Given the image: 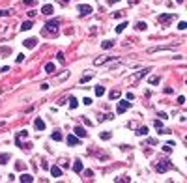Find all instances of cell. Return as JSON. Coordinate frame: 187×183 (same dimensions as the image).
<instances>
[{
	"instance_id": "obj_1",
	"label": "cell",
	"mask_w": 187,
	"mask_h": 183,
	"mask_svg": "<svg viewBox=\"0 0 187 183\" xmlns=\"http://www.w3.org/2000/svg\"><path fill=\"white\" fill-rule=\"evenodd\" d=\"M58 26H60V21H58V19H54V21H49L47 24H45V28L43 30H41V34H43V36H56L58 34Z\"/></svg>"
},
{
	"instance_id": "obj_2",
	"label": "cell",
	"mask_w": 187,
	"mask_h": 183,
	"mask_svg": "<svg viewBox=\"0 0 187 183\" xmlns=\"http://www.w3.org/2000/svg\"><path fill=\"white\" fill-rule=\"evenodd\" d=\"M170 168H172V162L169 159H163V161H159L155 165V172L157 174H165V172H169Z\"/></svg>"
},
{
	"instance_id": "obj_3",
	"label": "cell",
	"mask_w": 187,
	"mask_h": 183,
	"mask_svg": "<svg viewBox=\"0 0 187 183\" xmlns=\"http://www.w3.org/2000/svg\"><path fill=\"white\" fill-rule=\"evenodd\" d=\"M129 108H131V103H127V99H126V101H120V103H118L116 112H118V114H123V112L129 110Z\"/></svg>"
},
{
	"instance_id": "obj_4",
	"label": "cell",
	"mask_w": 187,
	"mask_h": 183,
	"mask_svg": "<svg viewBox=\"0 0 187 183\" xmlns=\"http://www.w3.org/2000/svg\"><path fill=\"white\" fill-rule=\"evenodd\" d=\"M172 19H176V13H163V15H159L157 17V23H169V21H172Z\"/></svg>"
},
{
	"instance_id": "obj_5",
	"label": "cell",
	"mask_w": 187,
	"mask_h": 183,
	"mask_svg": "<svg viewBox=\"0 0 187 183\" xmlns=\"http://www.w3.org/2000/svg\"><path fill=\"white\" fill-rule=\"evenodd\" d=\"M148 73H150V69H148V67H146V69H140V71H137V73H135V75L131 77V82H137L138 78H142V77H146Z\"/></svg>"
},
{
	"instance_id": "obj_6",
	"label": "cell",
	"mask_w": 187,
	"mask_h": 183,
	"mask_svg": "<svg viewBox=\"0 0 187 183\" xmlns=\"http://www.w3.org/2000/svg\"><path fill=\"white\" fill-rule=\"evenodd\" d=\"M79 11H80L82 17H86V15L92 13V6H88V4H80V6H79Z\"/></svg>"
},
{
	"instance_id": "obj_7",
	"label": "cell",
	"mask_w": 187,
	"mask_h": 183,
	"mask_svg": "<svg viewBox=\"0 0 187 183\" xmlns=\"http://www.w3.org/2000/svg\"><path fill=\"white\" fill-rule=\"evenodd\" d=\"M111 60H112V56H99V58L94 60V66H103V64L111 62Z\"/></svg>"
},
{
	"instance_id": "obj_8",
	"label": "cell",
	"mask_w": 187,
	"mask_h": 183,
	"mask_svg": "<svg viewBox=\"0 0 187 183\" xmlns=\"http://www.w3.org/2000/svg\"><path fill=\"white\" fill-rule=\"evenodd\" d=\"M73 131H75V135H77L79 138H86V136H88V133H86V129H82L80 125H77V127H75Z\"/></svg>"
},
{
	"instance_id": "obj_9",
	"label": "cell",
	"mask_w": 187,
	"mask_h": 183,
	"mask_svg": "<svg viewBox=\"0 0 187 183\" xmlns=\"http://www.w3.org/2000/svg\"><path fill=\"white\" fill-rule=\"evenodd\" d=\"M172 47H176V45H167V47H152V49H148V52H150V54H154V52H159V51H170Z\"/></svg>"
},
{
	"instance_id": "obj_10",
	"label": "cell",
	"mask_w": 187,
	"mask_h": 183,
	"mask_svg": "<svg viewBox=\"0 0 187 183\" xmlns=\"http://www.w3.org/2000/svg\"><path fill=\"white\" fill-rule=\"evenodd\" d=\"M34 127H36L37 131H43V129H45V121L41 120V118H36V120H34Z\"/></svg>"
},
{
	"instance_id": "obj_11",
	"label": "cell",
	"mask_w": 187,
	"mask_h": 183,
	"mask_svg": "<svg viewBox=\"0 0 187 183\" xmlns=\"http://www.w3.org/2000/svg\"><path fill=\"white\" fill-rule=\"evenodd\" d=\"M49 170H51V176L52 177H60L62 176V168L60 166H49Z\"/></svg>"
},
{
	"instance_id": "obj_12",
	"label": "cell",
	"mask_w": 187,
	"mask_h": 183,
	"mask_svg": "<svg viewBox=\"0 0 187 183\" xmlns=\"http://www.w3.org/2000/svg\"><path fill=\"white\" fill-rule=\"evenodd\" d=\"M79 142H80V140H79L77 135H68V144H69V146H77Z\"/></svg>"
},
{
	"instance_id": "obj_13",
	"label": "cell",
	"mask_w": 187,
	"mask_h": 183,
	"mask_svg": "<svg viewBox=\"0 0 187 183\" xmlns=\"http://www.w3.org/2000/svg\"><path fill=\"white\" fill-rule=\"evenodd\" d=\"M19 181H21V183H32V181H34V177H32L30 174H21Z\"/></svg>"
},
{
	"instance_id": "obj_14",
	"label": "cell",
	"mask_w": 187,
	"mask_h": 183,
	"mask_svg": "<svg viewBox=\"0 0 187 183\" xmlns=\"http://www.w3.org/2000/svg\"><path fill=\"white\" fill-rule=\"evenodd\" d=\"M54 11V8H52V4H45L43 8H41V13H43V15H51Z\"/></svg>"
},
{
	"instance_id": "obj_15",
	"label": "cell",
	"mask_w": 187,
	"mask_h": 183,
	"mask_svg": "<svg viewBox=\"0 0 187 183\" xmlns=\"http://www.w3.org/2000/svg\"><path fill=\"white\" fill-rule=\"evenodd\" d=\"M36 43H37V41H36L34 37H28V39H25V47H26V49H34V47H36Z\"/></svg>"
},
{
	"instance_id": "obj_16",
	"label": "cell",
	"mask_w": 187,
	"mask_h": 183,
	"mask_svg": "<svg viewBox=\"0 0 187 183\" xmlns=\"http://www.w3.org/2000/svg\"><path fill=\"white\" fill-rule=\"evenodd\" d=\"M73 170H75L77 174H80V172H82V161H80V159H77V161L73 162Z\"/></svg>"
},
{
	"instance_id": "obj_17",
	"label": "cell",
	"mask_w": 187,
	"mask_h": 183,
	"mask_svg": "<svg viewBox=\"0 0 187 183\" xmlns=\"http://www.w3.org/2000/svg\"><path fill=\"white\" fill-rule=\"evenodd\" d=\"M114 43H116V41H111V39H105V41L101 43V47L105 49V51H109V49H112V47H114Z\"/></svg>"
},
{
	"instance_id": "obj_18",
	"label": "cell",
	"mask_w": 187,
	"mask_h": 183,
	"mask_svg": "<svg viewBox=\"0 0 187 183\" xmlns=\"http://www.w3.org/2000/svg\"><path fill=\"white\" fill-rule=\"evenodd\" d=\"M45 71H47L49 75H52V73L56 71V66H54L52 62H49V64H45Z\"/></svg>"
},
{
	"instance_id": "obj_19",
	"label": "cell",
	"mask_w": 187,
	"mask_h": 183,
	"mask_svg": "<svg viewBox=\"0 0 187 183\" xmlns=\"http://www.w3.org/2000/svg\"><path fill=\"white\" fill-rule=\"evenodd\" d=\"M148 82H150L152 86H157V84L161 82V77H155V75H154V77H150V78H148Z\"/></svg>"
},
{
	"instance_id": "obj_20",
	"label": "cell",
	"mask_w": 187,
	"mask_h": 183,
	"mask_svg": "<svg viewBox=\"0 0 187 183\" xmlns=\"http://www.w3.org/2000/svg\"><path fill=\"white\" fill-rule=\"evenodd\" d=\"M34 24H32V21H25L23 24H21V30H23V32H26V30H30Z\"/></svg>"
},
{
	"instance_id": "obj_21",
	"label": "cell",
	"mask_w": 187,
	"mask_h": 183,
	"mask_svg": "<svg viewBox=\"0 0 187 183\" xmlns=\"http://www.w3.org/2000/svg\"><path fill=\"white\" fill-rule=\"evenodd\" d=\"M126 28H127V21H123V23H120V24L116 26V32H118V34H122Z\"/></svg>"
},
{
	"instance_id": "obj_22",
	"label": "cell",
	"mask_w": 187,
	"mask_h": 183,
	"mask_svg": "<svg viewBox=\"0 0 187 183\" xmlns=\"http://www.w3.org/2000/svg\"><path fill=\"white\" fill-rule=\"evenodd\" d=\"M8 161H9V153H2V155H0V165H8Z\"/></svg>"
},
{
	"instance_id": "obj_23",
	"label": "cell",
	"mask_w": 187,
	"mask_h": 183,
	"mask_svg": "<svg viewBox=\"0 0 187 183\" xmlns=\"http://www.w3.org/2000/svg\"><path fill=\"white\" fill-rule=\"evenodd\" d=\"M137 135H138V136H146V135H148V127H138V129H137Z\"/></svg>"
},
{
	"instance_id": "obj_24",
	"label": "cell",
	"mask_w": 187,
	"mask_h": 183,
	"mask_svg": "<svg viewBox=\"0 0 187 183\" xmlns=\"http://www.w3.org/2000/svg\"><path fill=\"white\" fill-rule=\"evenodd\" d=\"M99 136H101V140H111V136H112V133H111V131H103V133L99 135Z\"/></svg>"
},
{
	"instance_id": "obj_25",
	"label": "cell",
	"mask_w": 187,
	"mask_h": 183,
	"mask_svg": "<svg viewBox=\"0 0 187 183\" xmlns=\"http://www.w3.org/2000/svg\"><path fill=\"white\" fill-rule=\"evenodd\" d=\"M94 92H95V95H97V97H101L103 93H105V88H103V86H95V88H94Z\"/></svg>"
},
{
	"instance_id": "obj_26",
	"label": "cell",
	"mask_w": 187,
	"mask_h": 183,
	"mask_svg": "<svg viewBox=\"0 0 187 183\" xmlns=\"http://www.w3.org/2000/svg\"><path fill=\"white\" fill-rule=\"evenodd\" d=\"M62 138H64V136H62L60 131H54V133H52V140H54V142H60Z\"/></svg>"
},
{
	"instance_id": "obj_27",
	"label": "cell",
	"mask_w": 187,
	"mask_h": 183,
	"mask_svg": "<svg viewBox=\"0 0 187 183\" xmlns=\"http://www.w3.org/2000/svg\"><path fill=\"white\" fill-rule=\"evenodd\" d=\"M109 97H111V101H112V99H118V97H120V90H111Z\"/></svg>"
},
{
	"instance_id": "obj_28",
	"label": "cell",
	"mask_w": 187,
	"mask_h": 183,
	"mask_svg": "<svg viewBox=\"0 0 187 183\" xmlns=\"http://www.w3.org/2000/svg\"><path fill=\"white\" fill-rule=\"evenodd\" d=\"M79 107V101L75 97H69V108H77Z\"/></svg>"
},
{
	"instance_id": "obj_29",
	"label": "cell",
	"mask_w": 187,
	"mask_h": 183,
	"mask_svg": "<svg viewBox=\"0 0 187 183\" xmlns=\"http://www.w3.org/2000/svg\"><path fill=\"white\" fill-rule=\"evenodd\" d=\"M135 28H137V30H140V32H144L148 26H146V23H137V24H135Z\"/></svg>"
},
{
	"instance_id": "obj_30",
	"label": "cell",
	"mask_w": 187,
	"mask_h": 183,
	"mask_svg": "<svg viewBox=\"0 0 187 183\" xmlns=\"http://www.w3.org/2000/svg\"><path fill=\"white\" fill-rule=\"evenodd\" d=\"M131 179L129 177H126V176H122V177H116V183H129Z\"/></svg>"
},
{
	"instance_id": "obj_31",
	"label": "cell",
	"mask_w": 187,
	"mask_h": 183,
	"mask_svg": "<svg viewBox=\"0 0 187 183\" xmlns=\"http://www.w3.org/2000/svg\"><path fill=\"white\" fill-rule=\"evenodd\" d=\"M26 166H25V162H17V165H15V170H19V172H23Z\"/></svg>"
},
{
	"instance_id": "obj_32",
	"label": "cell",
	"mask_w": 187,
	"mask_h": 183,
	"mask_svg": "<svg viewBox=\"0 0 187 183\" xmlns=\"http://www.w3.org/2000/svg\"><path fill=\"white\" fill-rule=\"evenodd\" d=\"M90 78H92V75H84V77H80V84H86Z\"/></svg>"
},
{
	"instance_id": "obj_33",
	"label": "cell",
	"mask_w": 187,
	"mask_h": 183,
	"mask_svg": "<svg viewBox=\"0 0 187 183\" xmlns=\"http://www.w3.org/2000/svg\"><path fill=\"white\" fill-rule=\"evenodd\" d=\"M0 52H2L4 56H8V54H9L11 51H9V47H2V49H0Z\"/></svg>"
},
{
	"instance_id": "obj_34",
	"label": "cell",
	"mask_w": 187,
	"mask_h": 183,
	"mask_svg": "<svg viewBox=\"0 0 187 183\" xmlns=\"http://www.w3.org/2000/svg\"><path fill=\"white\" fill-rule=\"evenodd\" d=\"M23 4H25V6H34V4H37V0H25Z\"/></svg>"
},
{
	"instance_id": "obj_35",
	"label": "cell",
	"mask_w": 187,
	"mask_h": 183,
	"mask_svg": "<svg viewBox=\"0 0 187 183\" xmlns=\"http://www.w3.org/2000/svg\"><path fill=\"white\" fill-rule=\"evenodd\" d=\"M154 125H155V129H161V127H163V121H161V120H155Z\"/></svg>"
},
{
	"instance_id": "obj_36",
	"label": "cell",
	"mask_w": 187,
	"mask_h": 183,
	"mask_svg": "<svg viewBox=\"0 0 187 183\" xmlns=\"http://www.w3.org/2000/svg\"><path fill=\"white\" fill-rule=\"evenodd\" d=\"M17 136H19V138H26V136H28V131H25V129H23V131H21Z\"/></svg>"
},
{
	"instance_id": "obj_37",
	"label": "cell",
	"mask_w": 187,
	"mask_h": 183,
	"mask_svg": "<svg viewBox=\"0 0 187 183\" xmlns=\"http://www.w3.org/2000/svg\"><path fill=\"white\" fill-rule=\"evenodd\" d=\"M9 13H11V9H0V17H6Z\"/></svg>"
},
{
	"instance_id": "obj_38",
	"label": "cell",
	"mask_w": 187,
	"mask_h": 183,
	"mask_svg": "<svg viewBox=\"0 0 187 183\" xmlns=\"http://www.w3.org/2000/svg\"><path fill=\"white\" fill-rule=\"evenodd\" d=\"M178 28H180V30H185V28H187V23H185V21H180Z\"/></svg>"
},
{
	"instance_id": "obj_39",
	"label": "cell",
	"mask_w": 187,
	"mask_h": 183,
	"mask_svg": "<svg viewBox=\"0 0 187 183\" xmlns=\"http://www.w3.org/2000/svg\"><path fill=\"white\" fill-rule=\"evenodd\" d=\"M23 60H25V54H19V56L15 58V62H17V64H21V62H23Z\"/></svg>"
},
{
	"instance_id": "obj_40",
	"label": "cell",
	"mask_w": 187,
	"mask_h": 183,
	"mask_svg": "<svg viewBox=\"0 0 187 183\" xmlns=\"http://www.w3.org/2000/svg\"><path fill=\"white\" fill-rule=\"evenodd\" d=\"M60 165H62V168H68V166H69V165H68V161H66V159H62V161H60Z\"/></svg>"
},
{
	"instance_id": "obj_41",
	"label": "cell",
	"mask_w": 187,
	"mask_h": 183,
	"mask_svg": "<svg viewBox=\"0 0 187 183\" xmlns=\"http://www.w3.org/2000/svg\"><path fill=\"white\" fill-rule=\"evenodd\" d=\"M56 58L60 60V62H64V60H66V58H64V52H58V54H56Z\"/></svg>"
},
{
	"instance_id": "obj_42",
	"label": "cell",
	"mask_w": 187,
	"mask_h": 183,
	"mask_svg": "<svg viewBox=\"0 0 187 183\" xmlns=\"http://www.w3.org/2000/svg\"><path fill=\"white\" fill-rule=\"evenodd\" d=\"M82 103H84V105H92V99L90 97H84V99H82Z\"/></svg>"
},
{
	"instance_id": "obj_43",
	"label": "cell",
	"mask_w": 187,
	"mask_h": 183,
	"mask_svg": "<svg viewBox=\"0 0 187 183\" xmlns=\"http://www.w3.org/2000/svg\"><path fill=\"white\" fill-rule=\"evenodd\" d=\"M183 103H185V97L180 95V97H178V105H183Z\"/></svg>"
},
{
	"instance_id": "obj_44",
	"label": "cell",
	"mask_w": 187,
	"mask_h": 183,
	"mask_svg": "<svg viewBox=\"0 0 187 183\" xmlns=\"http://www.w3.org/2000/svg\"><path fill=\"white\" fill-rule=\"evenodd\" d=\"M36 13H37V11H34V9H32V11H28V17H30V19H34V17H36Z\"/></svg>"
},
{
	"instance_id": "obj_45",
	"label": "cell",
	"mask_w": 187,
	"mask_h": 183,
	"mask_svg": "<svg viewBox=\"0 0 187 183\" xmlns=\"http://www.w3.org/2000/svg\"><path fill=\"white\" fill-rule=\"evenodd\" d=\"M84 176H88V177H92V176H94V172H92V170H84Z\"/></svg>"
},
{
	"instance_id": "obj_46",
	"label": "cell",
	"mask_w": 187,
	"mask_h": 183,
	"mask_svg": "<svg viewBox=\"0 0 187 183\" xmlns=\"http://www.w3.org/2000/svg\"><path fill=\"white\" fill-rule=\"evenodd\" d=\"M122 15H123V13H122V11H116V13H114V19H120V17H122Z\"/></svg>"
},
{
	"instance_id": "obj_47",
	"label": "cell",
	"mask_w": 187,
	"mask_h": 183,
	"mask_svg": "<svg viewBox=\"0 0 187 183\" xmlns=\"http://www.w3.org/2000/svg\"><path fill=\"white\" fill-rule=\"evenodd\" d=\"M127 2H129V4H131V6H135V4H137V2H138V0H127Z\"/></svg>"
},
{
	"instance_id": "obj_48",
	"label": "cell",
	"mask_w": 187,
	"mask_h": 183,
	"mask_svg": "<svg viewBox=\"0 0 187 183\" xmlns=\"http://www.w3.org/2000/svg\"><path fill=\"white\" fill-rule=\"evenodd\" d=\"M109 2H111V4H114V2H120V0H109Z\"/></svg>"
},
{
	"instance_id": "obj_49",
	"label": "cell",
	"mask_w": 187,
	"mask_h": 183,
	"mask_svg": "<svg viewBox=\"0 0 187 183\" xmlns=\"http://www.w3.org/2000/svg\"><path fill=\"white\" fill-rule=\"evenodd\" d=\"M176 2H178V4H183V0H176Z\"/></svg>"
},
{
	"instance_id": "obj_50",
	"label": "cell",
	"mask_w": 187,
	"mask_h": 183,
	"mask_svg": "<svg viewBox=\"0 0 187 183\" xmlns=\"http://www.w3.org/2000/svg\"><path fill=\"white\" fill-rule=\"evenodd\" d=\"M2 125H4V121H0V127H2Z\"/></svg>"
},
{
	"instance_id": "obj_51",
	"label": "cell",
	"mask_w": 187,
	"mask_h": 183,
	"mask_svg": "<svg viewBox=\"0 0 187 183\" xmlns=\"http://www.w3.org/2000/svg\"><path fill=\"white\" fill-rule=\"evenodd\" d=\"M62 2H69V0H62Z\"/></svg>"
}]
</instances>
